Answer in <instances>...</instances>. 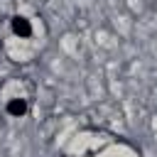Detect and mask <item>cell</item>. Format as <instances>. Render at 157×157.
<instances>
[{
	"label": "cell",
	"instance_id": "6da1fadb",
	"mask_svg": "<svg viewBox=\"0 0 157 157\" xmlns=\"http://www.w3.org/2000/svg\"><path fill=\"white\" fill-rule=\"evenodd\" d=\"M12 32L17 34V37H32V25H29V20L27 17H22V15H15L12 17Z\"/></svg>",
	"mask_w": 157,
	"mask_h": 157
},
{
	"label": "cell",
	"instance_id": "7a4b0ae2",
	"mask_svg": "<svg viewBox=\"0 0 157 157\" xmlns=\"http://www.w3.org/2000/svg\"><path fill=\"white\" fill-rule=\"evenodd\" d=\"M5 110H7V115H12V118H22V115L27 113V101H25V98H15V101H10V103L5 105Z\"/></svg>",
	"mask_w": 157,
	"mask_h": 157
}]
</instances>
